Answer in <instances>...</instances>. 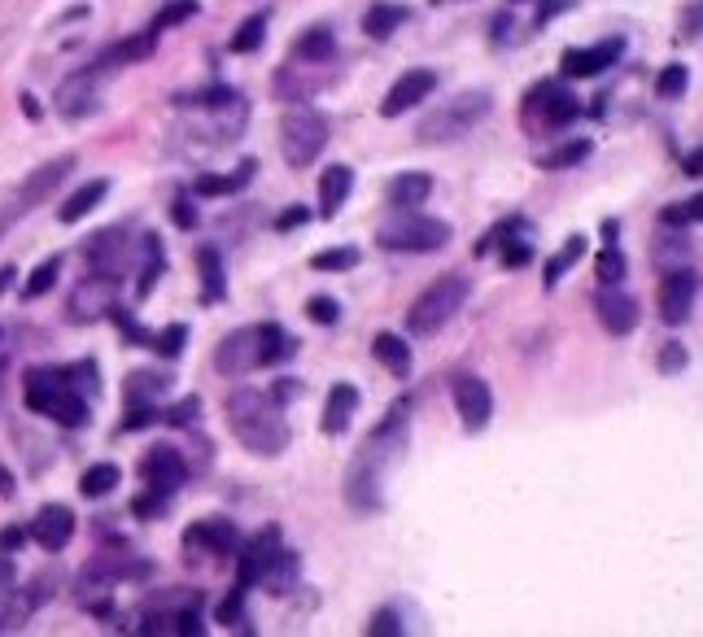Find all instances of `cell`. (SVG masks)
<instances>
[{
    "label": "cell",
    "instance_id": "1",
    "mask_svg": "<svg viewBox=\"0 0 703 637\" xmlns=\"http://www.w3.org/2000/svg\"><path fill=\"white\" fill-rule=\"evenodd\" d=\"M407 454V406H393L380 424L367 432L363 450L354 454L350 476H345V498L359 511H376L385 502V485L393 476V467Z\"/></svg>",
    "mask_w": 703,
    "mask_h": 637
},
{
    "label": "cell",
    "instance_id": "2",
    "mask_svg": "<svg viewBox=\"0 0 703 637\" xmlns=\"http://www.w3.org/2000/svg\"><path fill=\"white\" fill-rule=\"evenodd\" d=\"M228 424L245 450H254L258 459H276L289 450V424L284 411L271 393L258 389H232L228 393Z\"/></svg>",
    "mask_w": 703,
    "mask_h": 637
},
{
    "label": "cell",
    "instance_id": "3",
    "mask_svg": "<svg viewBox=\"0 0 703 637\" xmlns=\"http://www.w3.org/2000/svg\"><path fill=\"white\" fill-rule=\"evenodd\" d=\"M293 350H297V341L280 323H254V328H236L223 336L219 350H214V367L223 376H249V371L289 358Z\"/></svg>",
    "mask_w": 703,
    "mask_h": 637
},
{
    "label": "cell",
    "instance_id": "4",
    "mask_svg": "<svg viewBox=\"0 0 703 637\" xmlns=\"http://www.w3.org/2000/svg\"><path fill=\"white\" fill-rule=\"evenodd\" d=\"M468 293H472V284L463 280V275H442V280H433V284H428L424 293L411 302V310H407L411 336H437V332H442L446 323L463 310Z\"/></svg>",
    "mask_w": 703,
    "mask_h": 637
},
{
    "label": "cell",
    "instance_id": "5",
    "mask_svg": "<svg viewBox=\"0 0 703 637\" xmlns=\"http://www.w3.org/2000/svg\"><path fill=\"white\" fill-rule=\"evenodd\" d=\"M494 110V96L490 92H459L450 105H442V110H433L420 123V144H450V140H463L472 127H481L485 118H490Z\"/></svg>",
    "mask_w": 703,
    "mask_h": 637
},
{
    "label": "cell",
    "instance_id": "6",
    "mask_svg": "<svg viewBox=\"0 0 703 637\" xmlns=\"http://www.w3.org/2000/svg\"><path fill=\"white\" fill-rule=\"evenodd\" d=\"M27 406L57 419V424H66V428H79L83 419H88V402H83L79 389H70L62 371H31L27 376Z\"/></svg>",
    "mask_w": 703,
    "mask_h": 637
},
{
    "label": "cell",
    "instance_id": "7",
    "mask_svg": "<svg viewBox=\"0 0 703 637\" xmlns=\"http://www.w3.org/2000/svg\"><path fill=\"white\" fill-rule=\"evenodd\" d=\"M380 249H393V254H433L450 240V223L428 219L420 210H398V219L380 223Z\"/></svg>",
    "mask_w": 703,
    "mask_h": 637
},
{
    "label": "cell",
    "instance_id": "8",
    "mask_svg": "<svg viewBox=\"0 0 703 637\" xmlns=\"http://www.w3.org/2000/svg\"><path fill=\"white\" fill-rule=\"evenodd\" d=\"M324 144H328V123H324V114H319V110H311V105H293V110L284 114L280 153H284V162H289L293 171H306V166L324 153Z\"/></svg>",
    "mask_w": 703,
    "mask_h": 637
},
{
    "label": "cell",
    "instance_id": "9",
    "mask_svg": "<svg viewBox=\"0 0 703 637\" xmlns=\"http://www.w3.org/2000/svg\"><path fill=\"white\" fill-rule=\"evenodd\" d=\"M114 302H118V275L114 271H92L88 280H79L75 293H70V319L92 323V319L110 315Z\"/></svg>",
    "mask_w": 703,
    "mask_h": 637
},
{
    "label": "cell",
    "instance_id": "10",
    "mask_svg": "<svg viewBox=\"0 0 703 637\" xmlns=\"http://www.w3.org/2000/svg\"><path fill=\"white\" fill-rule=\"evenodd\" d=\"M101 75H105V70L97 62H92L88 70H75V75H70L62 88H57V96H53L57 114L70 118V123H75V118H88L101 105Z\"/></svg>",
    "mask_w": 703,
    "mask_h": 637
},
{
    "label": "cell",
    "instance_id": "11",
    "mask_svg": "<svg viewBox=\"0 0 703 637\" xmlns=\"http://www.w3.org/2000/svg\"><path fill=\"white\" fill-rule=\"evenodd\" d=\"M450 393H455V411L468 432H481L494 419V393L481 376H455L450 380Z\"/></svg>",
    "mask_w": 703,
    "mask_h": 637
},
{
    "label": "cell",
    "instance_id": "12",
    "mask_svg": "<svg viewBox=\"0 0 703 637\" xmlns=\"http://www.w3.org/2000/svg\"><path fill=\"white\" fill-rule=\"evenodd\" d=\"M695 293H699V275L690 267H677L660 280V319L664 323H686L690 310H695Z\"/></svg>",
    "mask_w": 703,
    "mask_h": 637
},
{
    "label": "cell",
    "instance_id": "13",
    "mask_svg": "<svg viewBox=\"0 0 703 637\" xmlns=\"http://www.w3.org/2000/svg\"><path fill=\"white\" fill-rule=\"evenodd\" d=\"M140 472H145V485H149V494H158V498H171L175 489L188 480V463L180 459V450H171V446H153L145 454V463H140Z\"/></svg>",
    "mask_w": 703,
    "mask_h": 637
},
{
    "label": "cell",
    "instance_id": "14",
    "mask_svg": "<svg viewBox=\"0 0 703 637\" xmlns=\"http://www.w3.org/2000/svg\"><path fill=\"white\" fill-rule=\"evenodd\" d=\"M70 171H75V158H70V153H66V158L44 162L40 171H31L27 184H22V188L14 192V206H9V214H27V210H35L44 197H53V188L62 184V179H66Z\"/></svg>",
    "mask_w": 703,
    "mask_h": 637
},
{
    "label": "cell",
    "instance_id": "15",
    "mask_svg": "<svg viewBox=\"0 0 703 637\" xmlns=\"http://www.w3.org/2000/svg\"><path fill=\"white\" fill-rule=\"evenodd\" d=\"M437 88V75L433 70H407L398 83L389 88V96L380 101V114L385 118H398V114H407V110H415L420 101H428V92Z\"/></svg>",
    "mask_w": 703,
    "mask_h": 637
},
{
    "label": "cell",
    "instance_id": "16",
    "mask_svg": "<svg viewBox=\"0 0 703 637\" xmlns=\"http://www.w3.org/2000/svg\"><path fill=\"white\" fill-rule=\"evenodd\" d=\"M625 53V40H607V44H594V48H568L564 53V75L573 79H594L603 75L607 66H616Z\"/></svg>",
    "mask_w": 703,
    "mask_h": 637
},
{
    "label": "cell",
    "instance_id": "17",
    "mask_svg": "<svg viewBox=\"0 0 703 637\" xmlns=\"http://www.w3.org/2000/svg\"><path fill=\"white\" fill-rule=\"evenodd\" d=\"M280 550V528H262V533L241 550V572H236V585L241 590H254V585L262 581V572H267V563L276 559Z\"/></svg>",
    "mask_w": 703,
    "mask_h": 637
},
{
    "label": "cell",
    "instance_id": "18",
    "mask_svg": "<svg viewBox=\"0 0 703 637\" xmlns=\"http://www.w3.org/2000/svg\"><path fill=\"white\" fill-rule=\"evenodd\" d=\"M594 315H599V323L612 336H625V332L638 328V302H634V297H625V293H616L612 284L594 297Z\"/></svg>",
    "mask_w": 703,
    "mask_h": 637
},
{
    "label": "cell",
    "instance_id": "19",
    "mask_svg": "<svg viewBox=\"0 0 703 637\" xmlns=\"http://www.w3.org/2000/svg\"><path fill=\"white\" fill-rule=\"evenodd\" d=\"M236 542H241V533H236L232 520H197L184 533V546L188 550H206V555H232Z\"/></svg>",
    "mask_w": 703,
    "mask_h": 637
},
{
    "label": "cell",
    "instance_id": "20",
    "mask_svg": "<svg viewBox=\"0 0 703 637\" xmlns=\"http://www.w3.org/2000/svg\"><path fill=\"white\" fill-rule=\"evenodd\" d=\"M70 533H75V515H70V507H40V515L31 520V537L40 542L44 550H62L70 542Z\"/></svg>",
    "mask_w": 703,
    "mask_h": 637
},
{
    "label": "cell",
    "instance_id": "21",
    "mask_svg": "<svg viewBox=\"0 0 703 637\" xmlns=\"http://www.w3.org/2000/svg\"><path fill=\"white\" fill-rule=\"evenodd\" d=\"M354 411H359V389H354V384H332L328 406H324V432L328 437H341V432L350 428Z\"/></svg>",
    "mask_w": 703,
    "mask_h": 637
},
{
    "label": "cell",
    "instance_id": "22",
    "mask_svg": "<svg viewBox=\"0 0 703 637\" xmlns=\"http://www.w3.org/2000/svg\"><path fill=\"white\" fill-rule=\"evenodd\" d=\"M350 192H354V171H350V166H328V171L319 175V214L332 219V214L345 206Z\"/></svg>",
    "mask_w": 703,
    "mask_h": 637
},
{
    "label": "cell",
    "instance_id": "23",
    "mask_svg": "<svg viewBox=\"0 0 703 637\" xmlns=\"http://www.w3.org/2000/svg\"><path fill=\"white\" fill-rule=\"evenodd\" d=\"M428 192H433V179L420 175V171H407L389 184V206L393 210H415V206L428 201Z\"/></svg>",
    "mask_w": 703,
    "mask_h": 637
},
{
    "label": "cell",
    "instance_id": "24",
    "mask_svg": "<svg viewBox=\"0 0 703 637\" xmlns=\"http://www.w3.org/2000/svg\"><path fill=\"white\" fill-rule=\"evenodd\" d=\"M153 44H158V35L153 31H145L136 40V35H131V40H123V44H114L110 53H101L97 57V66L101 70H118V66H136V62H145V57L153 53Z\"/></svg>",
    "mask_w": 703,
    "mask_h": 637
},
{
    "label": "cell",
    "instance_id": "25",
    "mask_svg": "<svg viewBox=\"0 0 703 637\" xmlns=\"http://www.w3.org/2000/svg\"><path fill=\"white\" fill-rule=\"evenodd\" d=\"M105 192H110V179H92V184H83L79 192H70L66 197V206L57 210V219L62 223H79L83 214H92L105 201Z\"/></svg>",
    "mask_w": 703,
    "mask_h": 637
},
{
    "label": "cell",
    "instance_id": "26",
    "mask_svg": "<svg viewBox=\"0 0 703 637\" xmlns=\"http://www.w3.org/2000/svg\"><path fill=\"white\" fill-rule=\"evenodd\" d=\"M372 354H376V363H385L398 380L411 371V345L402 341V336H393V332H380V336H376V341H372Z\"/></svg>",
    "mask_w": 703,
    "mask_h": 637
},
{
    "label": "cell",
    "instance_id": "27",
    "mask_svg": "<svg viewBox=\"0 0 703 637\" xmlns=\"http://www.w3.org/2000/svg\"><path fill=\"white\" fill-rule=\"evenodd\" d=\"M123 254H127V245H123V236H118V232H101V236H92V245H88L92 271H114L118 275Z\"/></svg>",
    "mask_w": 703,
    "mask_h": 637
},
{
    "label": "cell",
    "instance_id": "28",
    "mask_svg": "<svg viewBox=\"0 0 703 637\" xmlns=\"http://www.w3.org/2000/svg\"><path fill=\"white\" fill-rule=\"evenodd\" d=\"M402 22H407V9H402V5H372V9H367V18H363V31L372 35V40H389Z\"/></svg>",
    "mask_w": 703,
    "mask_h": 637
},
{
    "label": "cell",
    "instance_id": "29",
    "mask_svg": "<svg viewBox=\"0 0 703 637\" xmlns=\"http://www.w3.org/2000/svg\"><path fill=\"white\" fill-rule=\"evenodd\" d=\"M249 175H254V162H241V171H236V175H201L193 184V192H197V197H228V192L249 184Z\"/></svg>",
    "mask_w": 703,
    "mask_h": 637
},
{
    "label": "cell",
    "instance_id": "30",
    "mask_svg": "<svg viewBox=\"0 0 703 637\" xmlns=\"http://www.w3.org/2000/svg\"><path fill=\"white\" fill-rule=\"evenodd\" d=\"M293 581H297V555H289V550H276V559L267 563V572H262L258 585H267L271 594H289Z\"/></svg>",
    "mask_w": 703,
    "mask_h": 637
},
{
    "label": "cell",
    "instance_id": "31",
    "mask_svg": "<svg viewBox=\"0 0 703 637\" xmlns=\"http://www.w3.org/2000/svg\"><path fill=\"white\" fill-rule=\"evenodd\" d=\"M332 53H337V44H332V31L328 27H315V31H306L302 40H297V57H302V62H311V66L332 62Z\"/></svg>",
    "mask_w": 703,
    "mask_h": 637
},
{
    "label": "cell",
    "instance_id": "32",
    "mask_svg": "<svg viewBox=\"0 0 703 637\" xmlns=\"http://www.w3.org/2000/svg\"><path fill=\"white\" fill-rule=\"evenodd\" d=\"M197 267H201V288H206V302H219V297H223V262H219V249L201 245V249H197Z\"/></svg>",
    "mask_w": 703,
    "mask_h": 637
},
{
    "label": "cell",
    "instance_id": "33",
    "mask_svg": "<svg viewBox=\"0 0 703 637\" xmlns=\"http://www.w3.org/2000/svg\"><path fill=\"white\" fill-rule=\"evenodd\" d=\"M118 467L114 463H97V467H88V472H83V480H79V489H83V498H105L110 494V489L118 485Z\"/></svg>",
    "mask_w": 703,
    "mask_h": 637
},
{
    "label": "cell",
    "instance_id": "34",
    "mask_svg": "<svg viewBox=\"0 0 703 637\" xmlns=\"http://www.w3.org/2000/svg\"><path fill=\"white\" fill-rule=\"evenodd\" d=\"M542 96H546V123H551V127H564V123H573V118L581 114V105H577L573 92H551V88H542Z\"/></svg>",
    "mask_w": 703,
    "mask_h": 637
},
{
    "label": "cell",
    "instance_id": "35",
    "mask_svg": "<svg viewBox=\"0 0 703 637\" xmlns=\"http://www.w3.org/2000/svg\"><path fill=\"white\" fill-rule=\"evenodd\" d=\"M581 254H586V240H581V236H568V245L559 249V254H555L551 262H546V288H555L559 280H564V271L573 267V262H577Z\"/></svg>",
    "mask_w": 703,
    "mask_h": 637
},
{
    "label": "cell",
    "instance_id": "36",
    "mask_svg": "<svg viewBox=\"0 0 703 637\" xmlns=\"http://www.w3.org/2000/svg\"><path fill=\"white\" fill-rule=\"evenodd\" d=\"M594 275H599L603 284H621L625 275H629V262H625V254L616 245H607L599 258H594Z\"/></svg>",
    "mask_w": 703,
    "mask_h": 637
},
{
    "label": "cell",
    "instance_id": "37",
    "mask_svg": "<svg viewBox=\"0 0 703 637\" xmlns=\"http://www.w3.org/2000/svg\"><path fill=\"white\" fill-rule=\"evenodd\" d=\"M315 271H350L359 267V249H324V254L311 258Z\"/></svg>",
    "mask_w": 703,
    "mask_h": 637
},
{
    "label": "cell",
    "instance_id": "38",
    "mask_svg": "<svg viewBox=\"0 0 703 637\" xmlns=\"http://www.w3.org/2000/svg\"><path fill=\"white\" fill-rule=\"evenodd\" d=\"M262 31H267V14H254L241 31L232 35V48H236V53H254V48L262 44Z\"/></svg>",
    "mask_w": 703,
    "mask_h": 637
},
{
    "label": "cell",
    "instance_id": "39",
    "mask_svg": "<svg viewBox=\"0 0 703 637\" xmlns=\"http://www.w3.org/2000/svg\"><path fill=\"white\" fill-rule=\"evenodd\" d=\"M184 341H188V328H184V323H175V328H166V332H158V336H149V345H153V350H158L162 358H180Z\"/></svg>",
    "mask_w": 703,
    "mask_h": 637
},
{
    "label": "cell",
    "instance_id": "40",
    "mask_svg": "<svg viewBox=\"0 0 703 637\" xmlns=\"http://www.w3.org/2000/svg\"><path fill=\"white\" fill-rule=\"evenodd\" d=\"M236 101H241V96L232 88H206V92L184 96V105H197V110H223V105H236Z\"/></svg>",
    "mask_w": 703,
    "mask_h": 637
},
{
    "label": "cell",
    "instance_id": "41",
    "mask_svg": "<svg viewBox=\"0 0 703 637\" xmlns=\"http://www.w3.org/2000/svg\"><path fill=\"white\" fill-rule=\"evenodd\" d=\"M655 92H660V101H677L686 92V66H664L655 79Z\"/></svg>",
    "mask_w": 703,
    "mask_h": 637
},
{
    "label": "cell",
    "instance_id": "42",
    "mask_svg": "<svg viewBox=\"0 0 703 637\" xmlns=\"http://www.w3.org/2000/svg\"><path fill=\"white\" fill-rule=\"evenodd\" d=\"M193 14H197V0H175V5H166L162 14L153 18V27H149V31L158 35V31H166V27H180V22H184V18H193Z\"/></svg>",
    "mask_w": 703,
    "mask_h": 637
},
{
    "label": "cell",
    "instance_id": "43",
    "mask_svg": "<svg viewBox=\"0 0 703 637\" xmlns=\"http://www.w3.org/2000/svg\"><path fill=\"white\" fill-rule=\"evenodd\" d=\"M57 271H62V258L40 262V267L31 271V280H27V297H44V293H49L53 280H57Z\"/></svg>",
    "mask_w": 703,
    "mask_h": 637
},
{
    "label": "cell",
    "instance_id": "44",
    "mask_svg": "<svg viewBox=\"0 0 703 637\" xmlns=\"http://www.w3.org/2000/svg\"><path fill=\"white\" fill-rule=\"evenodd\" d=\"M245 594H249V590H241V585H236V590L223 598V603H219V624H228V629H241V624H245Z\"/></svg>",
    "mask_w": 703,
    "mask_h": 637
},
{
    "label": "cell",
    "instance_id": "45",
    "mask_svg": "<svg viewBox=\"0 0 703 637\" xmlns=\"http://www.w3.org/2000/svg\"><path fill=\"white\" fill-rule=\"evenodd\" d=\"M581 158H590V140H573L568 149H559V153H551L542 166L546 171H564V166H577Z\"/></svg>",
    "mask_w": 703,
    "mask_h": 637
},
{
    "label": "cell",
    "instance_id": "46",
    "mask_svg": "<svg viewBox=\"0 0 703 637\" xmlns=\"http://www.w3.org/2000/svg\"><path fill=\"white\" fill-rule=\"evenodd\" d=\"M158 389H162V376H153V371H136V376H127V398L131 402H145Z\"/></svg>",
    "mask_w": 703,
    "mask_h": 637
},
{
    "label": "cell",
    "instance_id": "47",
    "mask_svg": "<svg viewBox=\"0 0 703 637\" xmlns=\"http://www.w3.org/2000/svg\"><path fill=\"white\" fill-rule=\"evenodd\" d=\"M703 219V201H682V206H673V210H664L660 214V223L664 227H682V223H699Z\"/></svg>",
    "mask_w": 703,
    "mask_h": 637
},
{
    "label": "cell",
    "instance_id": "48",
    "mask_svg": "<svg viewBox=\"0 0 703 637\" xmlns=\"http://www.w3.org/2000/svg\"><path fill=\"white\" fill-rule=\"evenodd\" d=\"M306 315L315 323H324V328H332V323L341 319V306L332 302V297H311V302H306Z\"/></svg>",
    "mask_w": 703,
    "mask_h": 637
},
{
    "label": "cell",
    "instance_id": "49",
    "mask_svg": "<svg viewBox=\"0 0 703 637\" xmlns=\"http://www.w3.org/2000/svg\"><path fill=\"white\" fill-rule=\"evenodd\" d=\"M171 219H175V227H184V232H193L201 214H197V206H193V201H188V197H175V201H171Z\"/></svg>",
    "mask_w": 703,
    "mask_h": 637
},
{
    "label": "cell",
    "instance_id": "50",
    "mask_svg": "<svg viewBox=\"0 0 703 637\" xmlns=\"http://www.w3.org/2000/svg\"><path fill=\"white\" fill-rule=\"evenodd\" d=\"M682 367H686V345L669 341V345H664V350H660V371H664V376H677V371H682Z\"/></svg>",
    "mask_w": 703,
    "mask_h": 637
},
{
    "label": "cell",
    "instance_id": "51",
    "mask_svg": "<svg viewBox=\"0 0 703 637\" xmlns=\"http://www.w3.org/2000/svg\"><path fill=\"white\" fill-rule=\"evenodd\" d=\"M153 419H158V415H153V406H149V402H131V406H127L123 428H127V432H136V428H149Z\"/></svg>",
    "mask_w": 703,
    "mask_h": 637
},
{
    "label": "cell",
    "instance_id": "52",
    "mask_svg": "<svg viewBox=\"0 0 703 637\" xmlns=\"http://www.w3.org/2000/svg\"><path fill=\"white\" fill-rule=\"evenodd\" d=\"M193 415H197V398H184L180 406H166L162 411L166 424H193Z\"/></svg>",
    "mask_w": 703,
    "mask_h": 637
},
{
    "label": "cell",
    "instance_id": "53",
    "mask_svg": "<svg viewBox=\"0 0 703 637\" xmlns=\"http://www.w3.org/2000/svg\"><path fill=\"white\" fill-rule=\"evenodd\" d=\"M367 633H385V637H393V633H402V624H398V616H393V611H376L372 616V624H367Z\"/></svg>",
    "mask_w": 703,
    "mask_h": 637
},
{
    "label": "cell",
    "instance_id": "54",
    "mask_svg": "<svg viewBox=\"0 0 703 637\" xmlns=\"http://www.w3.org/2000/svg\"><path fill=\"white\" fill-rule=\"evenodd\" d=\"M175 633H180V637H197V633H206V624H201L197 611H180V616H175Z\"/></svg>",
    "mask_w": 703,
    "mask_h": 637
},
{
    "label": "cell",
    "instance_id": "55",
    "mask_svg": "<svg viewBox=\"0 0 703 637\" xmlns=\"http://www.w3.org/2000/svg\"><path fill=\"white\" fill-rule=\"evenodd\" d=\"M306 219H311V210H306V206H293V210H284V214H280V219H276V227H280V232H289V227L306 223Z\"/></svg>",
    "mask_w": 703,
    "mask_h": 637
},
{
    "label": "cell",
    "instance_id": "56",
    "mask_svg": "<svg viewBox=\"0 0 703 637\" xmlns=\"http://www.w3.org/2000/svg\"><path fill=\"white\" fill-rule=\"evenodd\" d=\"M162 502H166V498L149 494V498H136V502H131V511H136V515H158V511H162Z\"/></svg>",
    "mask_w": 703,
    "mask_h": 637
},
{
    "label": "cell",
    "instance_id": "57",
    "mask_svg": "<svg viewBox=\"0 0 703 637\" xmlns=\"http://www.w3.org/2000/svg\"><path fill=\"white\" fill-rule=\"evenodd\" d=\"M699 166H703V153L695 149V153H690V158H686V175H695V179H699V175H703Z\"/></svg>",
    "mask_w": 703,
    "mask_h": 637
},
{
    "label": "cell",
    "instance_id": "58",
    "mask_svg": "<svg viewBox=\"0 0 703 637\" xmlns=\"http://www.w3.org/2000/svg\"><path fill=\"white\" fill-rule=\"evenodd\" d=\"M0 546H5V550H14V546H22V533H18V528H9V533L0 537Z\"/></svg>",
    "mask_w": 703,
    "mask_h": 637
},
{
    "label": "cell",
    "instance_id": "59",
    "mask_svg": "<svg viewBox=\"0 0 703 637\" xmlns=\"http://www.w3.org/2000/svg\"><path fill=\"white\" fill-rule=\"evenodd\" d=\"M14 275H18L14 267H0V293H5V288H9V284H14Z\"/></svg>",
    "mask_w": 703,
    "mask_h": 637
},
{
    "label": "cell",
    "instance_id": "60",
    "mask_svg": "<svg viewBox=\"0 0 703 637\" xmlns=\"http://www.w3.org/2000/svg\"><path fill=\"white\" fill-rule=\"evenodd\" d=\"M0 494H14V489H9V472H0Z\"/></svg>",
    "mask_w": 703,
    "mask_h": 637
},
{
    "label": "cell",
    "instance_id": "61",
    "mask_svg": "<svg viewBox=\"0 0 703 637\" xmlns=\"http://www.w3.org/2000/svg\"><path fill=\"white\" fill-rule=\"evenodd\" d=\"M433 5H446V0H433Z\"/></svg>",
    "mask_w": 703,
    "mask_h": 637
}]
</instances>
